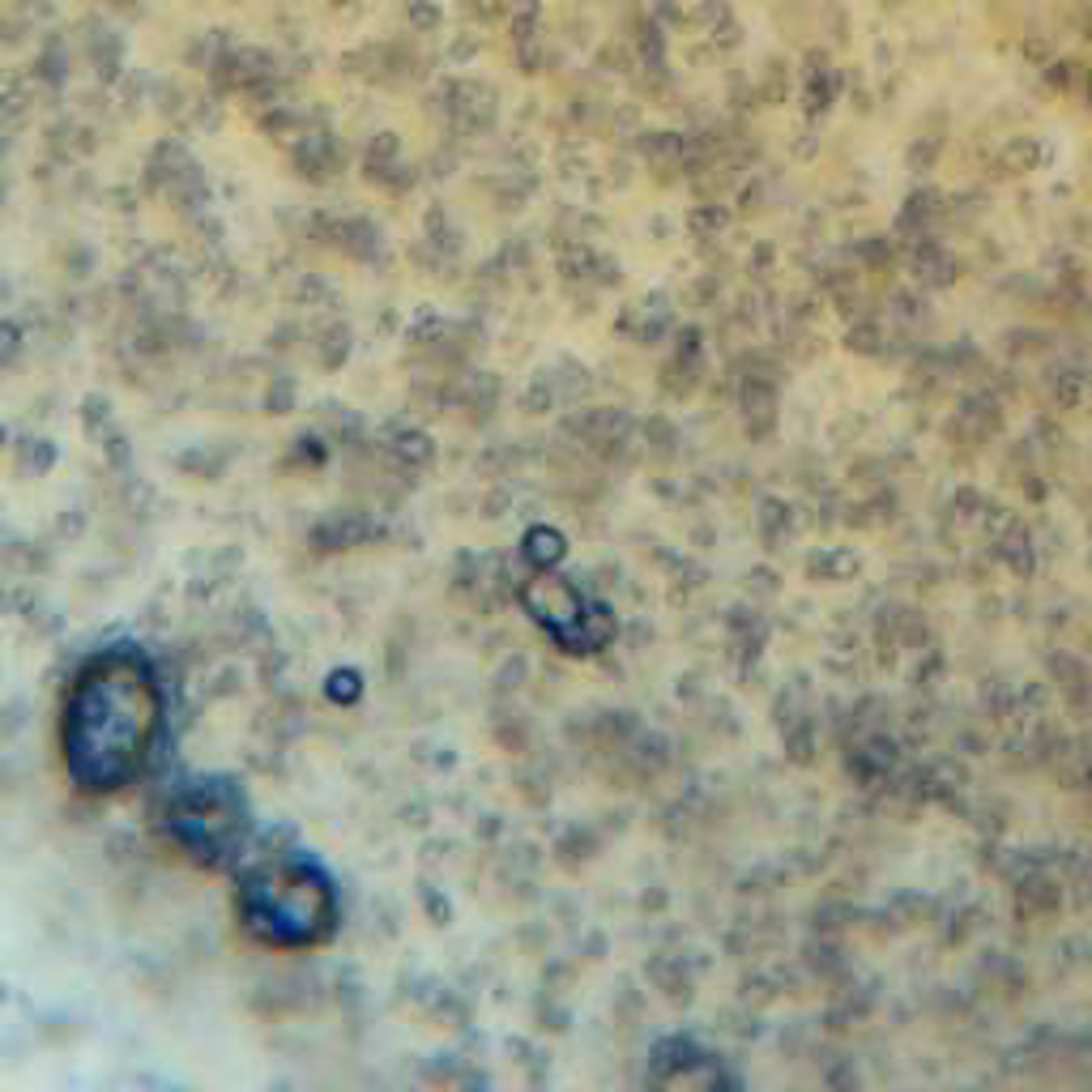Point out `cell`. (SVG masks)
<instances>
[{"mask_svg": "<svg viewBox=\"0 0 1092 1092\" xmlns=\"http://www.w3.org/2000/svg\"><path fill=\"white\" fill-rule=\"evenodd\" d=\"M158 670L133 644L99 649L78 670L60 718L65 768L86 794H111L150 773L163 742Z\"/></svg>", "mask_w": 1092, "mask_h": 1092, "instance_id": "6da1fadb", "label": "cell"}, {"mask_svg": "<svg viewBox=\"0 0 1092 1092\" xmlns=\"http://www.w3.org/2000/svg\"><path fill=\"white\" fill-rule=\"evenodd\" d=\"M166 824L179 845L201 862H227L248 837L243 798L227 781H184V790L166 806Z\"/></svg>", "mask_w": 1092, "mask_h": 1092, "instance_id": "3957f363", "label": "cell"}, {"mask_svg": "<svg viewBox=\"0 0 1092 1092\" xmlns=\"http://www.w3.org/2000/svg\"><path fill=\"white\" fill-rule=\"evenodd\" d=\"M239 914L243 926L252 930L261 943L274 948H308L333 930L337 901L333 883L312 858H287L261 862L252 875H243L239 888Z\"/></svg>", "mask_w": 1092, "mask_h": 1092, "instance_id": "7a4b0ae2", "label": "cell"}]
</instances>
